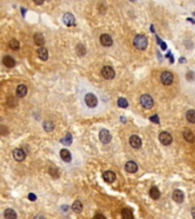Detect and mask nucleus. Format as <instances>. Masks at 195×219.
Listing matches in <instances>:
<instances>
[{"label":"nucleus","mask_w":195,"mask_h":219,"mask_svg":"<svg viewBox=\"0 0 195 219\" xmlns=\"http://www.w3.org/2000/svg\"><path fill=\"white\" fill-rule=\"evenodd\" d=\"M160 195H161V193H160L159 188H157L156 186H153V187L150 190V196H151L153 200H157V199H160Z\"/></svg>","instance_id":"412c9836"},{"label":"nucleus","mask_w":195,"mask_h":219,"mask_svg":"<svg viewBox=\"0 0 195 219\" xmlns=\"http://www.w3.org/2000/svg\"><path fill=\"white\" fill-rule=\"evenodd\" d=\"M61 159L64 161V162H70L71 160H72V156H71V153L68 152V151L66 150V149H63V150H61Z\"/></svg>","instance_id":"f3484780"},{"label":"nucleus","mask_w":195,"mask_h":219,"mask_svg":"<svg viewBox=\"0 0 195 219\" xmlns=\"http://www.w3.org/2000/svg\"><path fill=\"white\" fill-rule=\"evenodd\" d=\"M139 102H140V105L143 106L144 109H146V110L152 109V107L154 106V100H153V98H152L150 95H147V94L140 96Z\"/></svg>","instance_id":"f03ea898"},{"label":"nucleus","mask_w":195,"mask_h":219,"mask_svg":"<svg viewBox=\"0 0 195 219\" xmlns=\"http://www.w3.org/2000/svg\"><path fill=\"white\" fill-rule=\"evenodd\" d=\"M172 199L177 203H182V201H184V193L180 190H175L173 193H172Z\"/></svg>","instance_id":"f8f14e48"},{"label":"nucleus","mask_w":195,"mask_h":219,"mask_svg":"<svg viewBox=\"0 0 195 219\" xmlns=\"http://www.w3.org/2000/svg\"><path fill=\"white\" fill-rule=\"evenodd\" d=\"M99 41H101V43H102L104 47H110V46H112V43H113L112 37H111L110 34H102L101 38H99Z\"/></svg>","instance_id":"9b49d317"},{"label":"nucleus","mask_w":195,"mask_h":219,"mask_svg":"<svg viewBox=\"0 0 195 219\" xmlns=\"http://www.w3.org/2000/svg\"><path fill=\"white\" fill-rule=\"evenodd\" d=\"M82 209H83V206H82V203L79 201V200H77V201H74L73 202V204H72V210L74 211V212H77V213H80L81 211H82Z\"/></svg>","instance_id":"5701e85b"},{"label":"nucleus","mask_w":195,"mask_h":219,"mask_svg":"<svg viewBox=\"0 0 195 219\" xmlns=\"http://www.w3.org/2000/svg\"><path fill=\"white\" fill-rule=\"evenodd\" d=\"M34 219H46V218H45L43 216H41V215H38V216L34 217Z\"/></svg>","instance_id":"4c0bfd02"},{"label":"nucleus","mask_w":195,"mask_h":219,"mask_svg":"<svg viewBox=\"0 0 195 219\" xmlns=\"http://www.w3.org/2000/svg\"><path fill=\"white\" fill-rule=\"evenodd\" d=\"M49 174H50V176L54 178H57L59 176L58 169H57V168H54V167H50V168H49Z\"/></svg>","instance_id":"2f4dec72"},{"label":"nucleus","mask_w":195,"mask_h":219,"mask_svg":"<svg viewBox=\"0 0 195 219\" xmlns=\"http://www.w3.org/2000/svg\"><path fill=\"white\" fill-rule=\"evenodd\" d=\"M126 170H127L128 172H130V174H133V172H136V171L138 170V165H137L136 162H133V161H128V162L126 163Z\"/></svg>","instance_id":"2eb2a0df"},{"label":"nucleus","mask_w":195,"mask_h":219,"mask_svg":"<svg viewBox=\"0 0 195 219\" xmlns=\"http://www.w3.org/2000/svg\"><path fill=\"white\" fill-rule=\"evenodd\" d=\"M147 45H148V40H147V38H146L145 36L138 34V36L135 37V39H133V46H135L137 49H139V50H145V49L147 48Z\"/></svg>","instance_id":"f257e3e1"},{"label":"nucleus","mask_w":195,"mask_h":219,"mask_svg":"<svg viewBox=\"0 0 195 219\" xmlns=\"http://www.w3.org/2000/svg\"><path fill=\"white\" fill-rule=\"evenodd\" d=\"M121 216H122V219H133L132 211L130 209H123L121 212Z\"/></svg>","instance_id":"b1692460"},{"label":"nucleus","mask_w":195,"mask_h":219,"mask_svg":"<svg viewBox=\"0 0 195 219\" xmlns=\"http://www.w3.org/2000/svg\"><path fill=\"white\" fill-rule=\"evenodd\" d=\"M117 105H119V107L126 109V107H128V100L126 98H123V97H120L117 99Z\"/></svg>","instance_id":"c85d7f7f"},{"label":"nucleus","mask_w":195,"mask_h":219,"mask_svg":"<svg viewBox=\"0 0 195 219\" xmlns=\"http://www.w3.org/2000/svg\"><path fill=\"white\" fill-rule=\"evenodd\" d=\"M129 143H130V146H131L132 149H135V150H138V149L142 147V139L139 138V136H137V135L130 136Z\"/></svg>","instance_id":"39448f33"},{"label":"nucleus","mask_w":195,"mask_h":219,"mask_svg":"<svg viewBox=\"0 0 195 219\" xmlns=\"http://www.w3.org/2000/svg\"><path fill=\"white\" fill-rule=\"evenodd\" d=\"M192 217L195 219V206L194 208H192Z\"/></svg>","instance_id":"58836bf2"},{"label":"nucleus","mask_w":195,"mask_h":219,"mask_svg":"<svg viewBox=\"0 0 195 219\" xmlns=\"http://www.w3.org/2000/svg\"><path fill=\"white\" fill-rule=\"evenodd\" d=\"M26 94H27V87H26V86H24V84H20V86L16 88V95L18 96L20 98L25 97Z\"/></svg>","instance_id":"dca6fc26"},{"label":"nucleus","mask_w":195,"mask_h":219,"mask_svg":"<svg viewBox=\"0 0 195 219\" xmlns=\"http://www.w3.org/2000/svg\"><path fill=\"white\" fill-rule=\"evenodd\" d=\"M159 139L163 145H170L172 143V136L170 135L168 131H162L159 135Z\"/></svg>","instance_id":"0eeeda50"},{"label":"nucleus","mask_w":195,"mask_h":219,"mask_svg":"<svg viewBox=\"0 0 195 219\" xmlns=\"http://www.w3.org/2000/svg\"><path fill=\"white\" fill-rule=\"evenodd\" d=\"M85 102L87 104L88 107H96L97 106V97L94 95V94H87L86 97H85Z\"/></svg>","instance_id":"423d86ee"},{"label":"nucleus","mask_w":195,"mask_h":219,"mask_svg":"<svg viewBox=\"0 0 195 219\" xmlns=\"http://www.w3.org/2000/svg\"><path fill=\"white\" fill-rule=\"evenodd\" d=\"M54 128H55V124H54V122H52V121H45V122H43V129H45L46 131L50 133V131L54 130Z\"/></svg>","instance_id":"bb28decb"},{"label":"nucleus","mask_w":195,"mask_h":219,"mask_svg":"<svg viewBox=\"0 0 195 219\" xmlns=\"http://www.w3.org/2000/svg\"><path fill=\"white\" fill-rule=\"evenodd\" d=\"M33 40H34V43L37 46H43L45 45V38L41 33H36L33 36Z\"/></svg>","instance_id":"6ab92c4d"},{"label":"nucleus","mask_w":195,"mask_h":219,"mask_svg":"<svg viewBox=\"0 0 195 219\" xmlns=\"http://www.w3.org/2000/svg\"><path fill=\"white\" fill-rule=\"evenodd\" d=\"M103 179L106 183H113L115 180V174L111 170H107L103 174Z\"/></svg>","instance_id":"ddd939ff"},{"label":"nucleus","mask_w":195,"mask_h":219,"mask_svg":"<svg viewBox=\"0 0 195 219\" xmlns=\"http://www.w3.org/2000/svg\"><path fill=\"white\" fill-rule=\"evenodd\" d=\"M17 104H18V102L16 100V98H15V97H13V96H9V97L7 98V105H8L9 107H15Z\"/></svg>","instance_id":"cd10ccee"},{"label":"nucleus","mask_w":195,"mask_h":219,"mask_svg":"<svg viewBox=\"0 0 195 219\" xmlns=\"http://www.w3.org/2000/svg\"><path fill=\"white\" fill-rule=\"evenodd\" d=\"M151 121H152V122L159 123V122H160V120H159V116H157V115H153V116H151Z\"/></svg>","instance_id":"c9c22d12"},{"label":"nucleus","mask_w":195,"mask_h":219,"mask_svg":"<svg viewBox=\"0 0 195 219\" xmlns=\"http://www.w3.org/2000/svg\"><path fill=\"white\" fill-rule=\"evenodd\" d=\"M186 79L187 80H189V81H192V80H195V73L194 72H187V74H186Z\"/></svg>","instance_id":"473e14b6"},{"label":"nucleus","mask_w":195,"mask_h":219,"mask_svg":"<svg viewBox=\"0 0 195 219\" xmlns=\"http://www.w3.org/2000/svg\"><path fill=\"white\" fill-rule=\"evenodd\" d=\"M75 52H77V55H78V56L82 57V56H85V55H86V53H87V49H86L85 45L79 43V45H77V47H75Z\"/></svg>","instance_id":"4be33fe9"},{"label":"nucleus","mask_w":195,"mask_h":219,"mask_svg":"<svg viewBox=\"0 0 195 219\" xmlns=\"http://www.w3.org/2000/svg\"><path fill=\"white\" fill-rule=\"evenodd\" d=\"M9 47L12 48V49H14V50H16V49H18L20 48V42L17 40H15V39H12V40L9 41Z\"/></svg>","instance_id":"7c9ffc66"},{"label":"nucleus","mask_w":195,"mask_h":219,"mask_svg":"<svg viewBox=\"0 0 195 219\" xmlns=\"http://www.w3.org/2000/svg\"><path fill=\"white\" fill-rule=\"evenodd\" d=\"M63 22H64L65 25L72 27V25L75 24V18H74V16L71 13H66L63 15Z\"/></svg>","instance_id":"1a4fd4ad"},{"label":"nucleus","mask_w":195,"mask_h":219,"mask_svg":"<svg viewBox=\"0 0 195 219\" xmlns=\"http://www.w3.org/2000/svg\"><path fill=\"white\" fill-rule=\"evenodd\" d=\"M111 139H112V136H111V134H110V131H108V130H106V129H102V130L99 131V140H101L102 143L107 144V143H110V142H111Z\"/></svg>","instance_id":"6e6552de"},{"label":"nucleus","mask_w":195,"mask_h":219,"mask_svg":"<svg viewBox=\"0 0 195 219\" xmlns=\"http://www.w3.org/2000/svg\"><path fill=\"white\" fill-rule=\"evenodd\" d=\"M7 133H8V129H7L5 126H1V127H0V134H1L2 136H5V135H7Z\"/></svg>","instance_id":"72a5a7b5"},{"label":"nucleus","mask_w":195,"mask_h":219,"mask_svg":"<svg viewBox=\"0 0 195 219\" xmlns=\"http://www.w3.org/2000/svg\"><path fill=\"white\" fill-rule=\"evenodd\" d=\"M27 197H29L30 201H36V200H37V196H36L33 193H30V194L27 195Z\"/></svg>","instance_id":"f704fd0d"},{"label":"nucleus","mask_w":195,"mask_h":219,"mask_svg":"<svg viewBox=\"0 0 195 219\" xmlns=\"http://www.w3.org/2000/svg\"><path fill=\"white\" fill-rule=\"evenodd\" d=\"M38 57L42 61H47L48 59V50L45 47H40L38 49Z\"/></svg>","instance_id":"a211bd4d"},{"label":"nucleus","mask_w":195,"mask_h":219,"mask_svg":"<svg viewBox=\"0 0 195 219\" xmlns=\"http://www.w3.org/2000/svg\"><path fill=\"white\" fill-rule=\"evenodd\" d=\"M184 138H185L186 142H188V143H193L195 140L194 134H193L192 131H189V130H186V131L184 133Z\"/></svg>","instance_id":"393cba45"},{"label":"nucleus","mask_w":195,"mask_h":219,"mask_svg":"<svg viewBox=\"0 0 195 219\" xmlns=\"http://www.w3.org/2000/svg\"><path fill=\"white\" fill-rule=\"evenodd\" d=\"M2 64H3L6 68H14L15 64H16V62H15V59H14L13 57H10V56H5V57L2 58Z\"/></svg>","instance_id":"4468645a"},{"label":"nucleus","mask_w":195,"mask_h":219,"mask_svg":"<svg viewBox=\"0 0 195 219\" xmlns=\"http://www.w3.org/2000/svg\"><path fill=\"white\" fill-rule=\"evenodd\" d=\"M94 219H106V218H105L104 215H102V213H97V215H95Z\"/></svg>","instance_id":"e433bc0d"},{"label":"nucleus","mask_w":195,"mask_h":219,"mask_svg":"<svg viewBox=\"0 0 195 219\" xmlns=\"http://www.w3.org/2000/svg\"><path fill=\"white\" fill-rule=\"evenodd\" d=\"M61 143L62 144H64V145H71V143H72V136H71V134H66V136L61 140Z\"/></svg>","instance_id":"c756f323"},{"label":"nucleus","mask_w":195,"mask_h":219,"mask_svg":"<svg viewBox=\"0 0 195 219\" xmlns=\"http://www.w3.org/2000/svg\"><path fill=\"white\" fill-rule=\"evenodd\" d=\"M102 75L104 77L105 79L111 80V79H113L115 77V71L111 66H104L102 68Z\"/></svg>","instance_id":"20e7f679"},{"label":"nucleus","mask_w":195,"mask_h":219,"mask_svg":"<svg viewBox=\"0 0 195 219\" xmlns=\"http://www.w3.org/2000/svg\"><path fill=\"white\" fill-rule=\"evenodd\" d=\"M161 82L164 86H170L173 82V75H172V73H170L169 71L162 72V74H161Z\"/></svg>","instance_id":"7ed1b4c3"},{"label":"nucleus","mask_w":195,"mask_h":219,"mask_svg":"<svg viewBox=\"0 0 195 219\" xmlns=\"http://www.w3.org/2000/svg\"><path fill=\"white\" fill-rule=\"evenodd\" d=\"M186 119H187L188 122L195 123V111L194 110H189V111H187V113H186Z\"/></svg>","instance_id":"a878e982"},{"label":"nucleus","mask_w":195,"mask_h":219,"mask_svg":"<svg viewBox=\"0 0 195 219\" xmlns=\"http://www.w3.org/2000/svg\"><path fill=\"white\" fill-rule=\"evenodd\" d=\"M3 216L6 219H17V215L13 209H6L3 212Z\"/></svg>","instance_id":"aec40b11"},{"label":"nucleus","mask_w":195,"mask_h":219,"mask_svg":"<svg viewBox=\"0 0 195 219\" xmlns=\"http://www.w3.org/2000/svg\"><path fill=\"white\" fill-rule=\"evenodd\" d=\"M13 156L17 162H21V161H23L25 159V152L22 149H15L13 152Z\"/></svg>","instance_id":"9d476101"}]
</instances>
